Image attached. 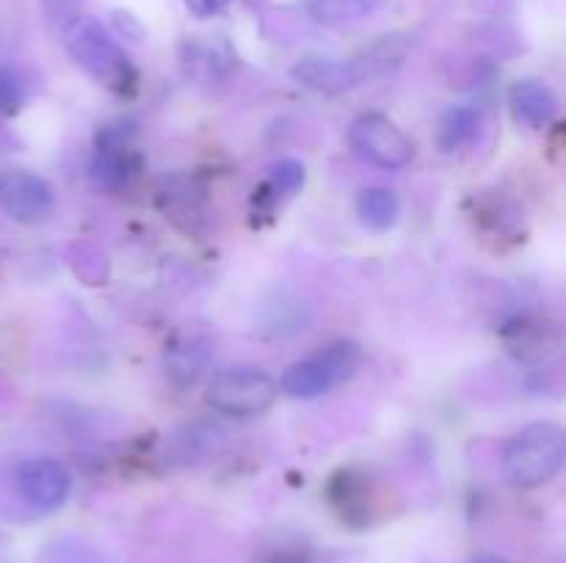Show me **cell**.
Returning <instances> with one entry per match:
<instances>
[{"instance_id":"obj_1","label":"cell","mask_w":566,"mask_h":563,"mask_svg":"<svg viewBox=\"0 0 566 563\" xmlns=\"http://www.w3.org/2000/svg\"><path fill=\"white\" fill-rule=\"evenodd\" d=\"M64 44L72 61L88 77L119 97H133L138 92V70L130 55L125 53L114 33L94 17H77L64 28Z\"/></svg>"},{"instance_id":"obj_2","label":"cell","mask_w":566,"mask_h":563,"mask_svg":"<svg viewBox=\"0 0 566 563\" xmlns=\"http://www.w3.org/2000/svg\"><path fill=\"white\" fill-rule=\"evenodd\" d=\"M564 453L566 442L562 425L539 419L512 436L503 453V472L509 484L517 489H536V486L551 484L562 472Z\"/></svg>"},{"instance_id":"obj_3","label":"cell","mask_w":566,"mask_h":563,"mask_svg":"<svg viewBox=\"0 0 566 563\" xmlns=\"http://www.w3.org/2000/svg\"><path fill=\"white\" fill-rule=\"evenodd\" d=\"M363 364V348L354 340H340L329 346L326 351L315 353V357L293 362L291 368L282 373L280 390L287 397L296 401H313V397L326 395L335 386L346 384Z\"/></svg>"},{"instance_id":"obj_4","label":"cell","mask_w":566,"mask_h":563,"mask_svg":"<svg viewBox=\"0 0 566 563\" xmlns=\"http://www.w3.org/2000/svg\"><path fill=\"white\" fill-rule=\"evenodd\" d=\"M280 386L265 370L252 364H235L224 368L210 379L208 406L227 417H258L274 406Z\"/></svg>"},{"instance_id":"obj_5","label":"cell","mask_w":566,"mask_h":563,"mask_svg":"<svg viewBox=\"0 0 566 563\" xmlns=\"http://www.w3.org/2000/svg\"><path fill=\"white\" fill-rule=\"evenodd\" d=\"M348 147L365 163L385 171H398L412 163L415 144L385 114H359L348 125Z\"/></svg>"},{"instance_id":"obj_6","label":"cell","mask_w":566,"mask_h":563,"mask_svg":"<svg viewBox=\"0 0 566 563\" xmlns=\"http://www.w3.org/2000/svg\"><path fill=\"white\" fill-rule=\"evenodd\" d=\"M14 484L28 508L36 513H53L70 500L72 475L59 458L36 456L17 464Z\"/></svg>"},{"instance_id":"obj_7","label":"cell","mask_w":566,"mask_h":563,"mask_svg":"<svg viewBox=\"0 0 566 563\" xmlns=\"http://www.w3.org/2000/svg\"><path fill=\"white\" fill-rule=\"evenodd\" d=\"M0 210L17 224H44L55 213V193L33 171L6 169L0 171Z\"/></svg>"},{"instance_id":"obj_8","label":"cell","mask_w":566,"mask_h":563,"mask_svg":"<svg viewBox=\"0 0 566 563\" xmlns=\"http://www.w3.org/2000/svg\"><path fill=\"white\" fill-rule=\"evenodd\" d=\"M302 86L313 88L318 94H340L348 88L365 83L363 70H359L357 59L352 61H337L324 59V55H304L296 66L291 70Z\"/></svg>"},{"instance_id":"obj_9","label":"cell","mask_w":566,"mask_h":563,"mask_svg":"<svg viewBox=\"0 0 566 563\" xmlns=\"http://www.w3.org/2000/svg\"><path fill=\"white\" fill-rule=\"evenodd\" d=\"M136 171L138 158L133 152V141H103V138H97V152H94L92 169H88L94 188L122 191L136 177Z\"/></svg>"},{"instance_id":"obj_10","label":"cell","mask_w":566,"mask_h":563,"mask_svg":"<svg viewBox=\"0 0 566 563\" xmlns=\"http://www.w3.org/2000/svg\"><path fill=\"white\" fill-rule=\"evenodd\" d=\"M509 105H512L514 119L525 127H534V130H542L558 116L556 92L545 81H536V77H525V81L514 83L512 94H509Z\"/></svg>"},{"instance_id":"obj_11","label":"cell","mask_w":566,"mask_h":563,"mask_svg":"<svg viewBox=\"0 0 566 563\" xmlns=\"http://www.w3.org/2000/svg\"><path fill=\"white\" fill-rule=\"evenodd\" d=\"M370 484L357 469H340L329 484V502L337 511V517L354 528H365L370 522Z\"/></svg>"},{"instance_id":"obj_12","label":"cell","mask_w":566,"mask_h":563,"mask_svg":"<svg viewBox=\"0 0 566 563\" xmlns=\"http://www.w3.org/2000/svg\"><path fill=\"white\" fill-rule=\"evenodd\" d=\"M481 130V114L473 105H453L437 121L434 144L440 147V152L451 155L459 149L470 147V144L479 138Z\"/></svg>"},{"instance_id":"obj_13","label":"cell","mask_w":566,"mask_h":563,"mask_svg":"<svg viewBox=\"0 0 566 563\" xmlns=\"http://www.w3.org/2000/svg\"><path fill=\"white\" fill-rule=\"evenodd\" d=\"M359 221L374 232H387L396 226L398 215H401V202H398L396 191L385 185H368L357 193L354 202Z\"/></svg>"},{"instance_id":"obj_14","label":"cell","mask_w":566,"mask_h":563,"mask_svg":"<svg viewBox=\"0 0 566 563\" xmlns=\"http://www.w3.org/2000/svg\"><path fill=\"white\" fill-rule=\"evenodd\" d=\"M224 50L227 47H216L213 42H188L182 50V66L188 75L199 77V81H213L230 64V55Z\"/></svg>"},{"instance_id":"obj_15","label":"cell","mask_w":566,"mask_h":563,"mask_svg":"<svg viewBox=\"0 0 566 563\" xmlns=\"http://www.w3.org/2000/svg\"><path fill=\"white\" fill-rule=\"evenodd\" d=\"M381 0H307L310 14L321 22H352L363 20Z\"/></svg>"},{"instance_id":"obj_16","label":"cell","mask_w":566,"mask_h":563,"mask_svg":"<svg viewBox=\"0 0 566 563\" xmlns=\"http://www.w3.org/2000/svg\"><path fill=\"white\" fill-rule=\"evenodd\" d=\"M208 342L205 340H186L182 346H177L175 351H171V359H169V370L175 379L180 381H197L199 373H202V368L208 364Z\"/></svg>"},{"instance_id":"obj_17","label":"cell","mask_w":566,"mask_h":563,"mask_svg":"<svg viewBox=\"0 0 566 563\" xmlns=\"http://www.w3.org/2000/svg\"><path fill=\"white\" fill-rule=\"evenodd\" d=\"M512 331L517 337H514V340H509V346H512V351L520 353L523 359L545 357L547 351H553L551 346H556V342L547 340V326L531 323L528 318H520L517 323L512 326Z\"/></svg>"},{"instance_id":"obj_18","label":"cell","mask_w":566,"mask_h":563,"mask_svg":"<svg viewBox=\"0 0 566 563\" xmlns=\"http://www.w3.org/2000/svg\"><path fill=\"white\" fill-rule=\"evenodd\" d=\"M304 180H307L304 163H298V160H293V158H285V160H280V163L271 166V177H269V182H265V188H269L276 199H282V196H293L296 191H302Z\"/></svg>"},{"instance_id":"obj_19","label":"cell","mask_w":566,"mask_h":563,"mask_svg":"<svg viewBox=\"0 0 566 563\" xmlns=\"http://www.w3.org/2000/svg\"><path fill=\"white\" fill-rule=\"evenodd\" d=\"M28 88L14 66H0V114L14 116L25 105Z\"/></svg>"},{"instance_id":"obj_20","label":"cell","mask_w":566,"mask_h":563,"mask_svg":"<svg viewBox=\"0 0 566 563\" xmlns=\"http://www.w3.org/2000/svg\"><path fill=\"white\" fill-rule=\"evenodd\" d=\"M83 3H86V0H42V9L44 14H48V20L64 31L72 20L81 17Z\"/></svg>"},{"instance_id":"obj_21","label":"cell","mask_w":566,"mask_h":563,"mask_svg":"<svg viewBox=\"0 0 566 563\" xmlns=\"http://www.w3.org/2000/svg\"><path fill=\"white\" fill-rule=\"evenodd\" d=\"M230 6V0H186V9L191 11L199 20H208V17L221 14V11Z\"/></svg>"},{"instance_id":"obj_22","label":"cell","mask_w":566,"mask_h":563,"mask_svg":"<svg viewBox=\"0 0 566 563\" xmlns=\"http://www.w3.org/2000/svg\"><path fill=\"white\" fill-rule=\"evenodd\" d=\"M468 563H512V561H506V557L501 555H492V552H481V555L470 557Z\"/></svg>"}]
</instances>
